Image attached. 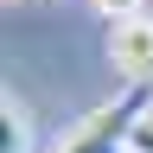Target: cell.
I'll return each instance as SVG.
<instances>
[{
    "label": "cell",
    "mask_w": 153,
    "mask_h": 153,
    "mask_svg": "<svg viewBox=\"0 0 153 153\" xmlns=\"http://www.w3.org/2000/svg\"><path fill=\"white\" fill-rule=\"evenodd\" d=\"M0 121H7V134H0V153H26V140H32V128H26V108L13 102H0Z\"/></svg>",
    "instance_id": "obj_3"
},
{
    "label": "cell",
    "mask_w": 153,
    "mask_h": 153,
    "mask_svg": "<svg viewBox=\"0 0 153 153\" xmlns=\"http://www.w3.org/2000/svg\"><path fill=\"white\" fill-rule=\"evenodd\" d=\"M108 57L121 83H153V19H121L108 26Z\"/></svg>",
    "instance_id": "obj_2"
},
{
    "label": "cell",
    "mask_w": 153,
    "mask_h": 153,
    "mask_svg": "<svg viewBox=\"0 0 153 153\" xmlns=\"http://www.w3.org/2000/svg\"><path fill=\"white\" fill-rule=\"evenodd\" d=\"M140 7H147V0H96V13H102L108 26H121V19H140Z\"/></svg>",
    "instance_id": "obj_4"
},
{
    "label": "cell",
    "mask_w": 153,
    "mask_h": 153,
    "mask_svg": "<svg viewBox=\"0 0 153 153\" xmlns=\"http://www.w3.org/2000/svg\"><path fill=\"white\" fill-rule=\"evenodd\" d=\"M128 153H153V115H147L140 128H134V147H128Z\"/></svg>",
    "instance_id": "obj_5"
},
{
    "label": "cell",
    "mask_w": 153,
    "mask_h": 153,
    "mask_svg": "<svg viewBox=\"0 0 153 153\" xmlns=\"http://www.w3.org/2000/svg\"><path fill=\"white\" fill-rule=\"evenodd\" d=\"M147 115H153V89L147 83H121L96 115H83L76 134H64L57 153H128L134 147V128H140Z\"/></svg>",
    "instance_id": "obj_1"
}]
</instances>
